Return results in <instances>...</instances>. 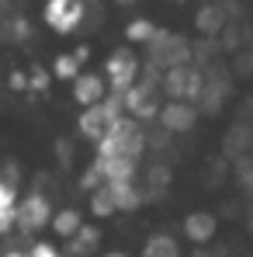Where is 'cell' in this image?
<instances>
[{
    "mask_svg": "<svg viewBox=\"0 0 253 257\" xmlns=\"http://www.w3.org/2000/svg\"><path fill=\"white\" fill-rule=\"evenodd\" d=\"M250 73H253V59H250Z\"/></svg>",
    "mask_w": 253,
    "mask_h": 257,
    "instance_id": "24",
    "label": "cell"
},
{
    "mask_svg": "<svg viewBox=\"0 0 253 257\" xmlns=\"http://www.w3.org/2000/svg\"><path fill=\"white\" fill-rule=\"evenodd\" d=\"M42 21L56 35H77L87 21V0H45Z\"/></svg>",
    "mask_w": 253,
    "mask_h": 257,
    "instance_id": "3",
    "label": "cell"
},
{
    "mask_svg": "<svg viewBox=\"0 0 253 257\" xmlns=\"http://www.w3.org/2000/svg\"><path fill=\"white\" fill-rule=\"evenodd\" d=\"M177 4H187V0H177Z\"/></svg>",
    "mask_w": 253,
    "mask_h": 257,
    "instance_id": "25",
    "label": "cell"
},
{
    "mask_svg": "<svg viewBox=\"0 0 253 257\" xmlns=\"http://www.w3.org/2000/svg\"><path fill=\"white\" fill-rule=\"evenodd\" d=\"M90 212L101 215V219H104V215H111V212H118V205H115V198H111V191H108L104 184L90 191Z\"/></svg>",
    "mask_w": 253,
    "mask_h": 257,
    "instance_id": "17",
    "label": "cell"
},
{
    "mask_svg": "<svg viewBox=\"0 0 253 257\" xmlns=\"http://www.w3.org/2000/svg\"><path fill=\"white\" fill-rule=\"evenodd\" d=\"M101 257H132V254H125V250H108V254H101Z\"/></svg>",
    "mask_w": 253,
    "mask_h": 257,
    "instance_id": "22",
    "label": "cell"
},
{
    "mask_svg": "<svg viewBox=\"0 0 253 257\" xmlns=\"http://www.w3.org/2000/svg\"><path fill=\"white\" fill-rule=\"evenodd\" d=\"M32 257H63V250L52 247V243H45V240H39V243H32Z\"/></svg>",
    "mask_w": 253,
    "mask_h": 257,
    "instance_id": "19",
    "label": "cell"
},
{
    "mask_svg": "<svg viewBox=\"0 0 253 257\" xmlns=\"http://www.w3.org/2000/svg\"><path fill=\"white\" fill-rule=\"evenodd\" d=\"M156 118H160V125L167 128V132H187V128L198 122V108L191 101H173L170 97L167 104H160Z\"/></svg>",
    "mask_w": 253,
    "mask_h": 257,
    "instance_id": "7",
    "label": "cell"
},
{
    "mask_svg": "<svg viewBox=\"0 0 253 257\" xmlns=\"http://www.w3.org/2000/svg\"><path fill=\"white\" fill-rule=\"evenodd\" d=\"M115 4H118V7H128V4H135V0H115Z\"/></svg>",
    "mask_w": 253,
    "mask_h": 257,
    "instance_id": "23",
    "label": "cell"
},
{
    "mask_svg": "<svg viewBox=\"0 0 253 257\" xmlns=\"http://www.w3.org/2000/svg\"><path fill=\"white\" fill-rule=\"evenodd\" d=\"M125 111V101L118 97V94H108L104 101H97V104H87L84 115H80V136H84L87 143H97L108 128L115 125Z\"/></svg>",
    "mask_w": 253,
    "mask_h": 257,
    "instance_id": "2",
    "label": "cell"
},
{
    "mask_svg": "<svg viewBox=\"0 0 253 257\" xmlns=\"http://www.w3.org/2000/svg\"><path fill=\"white\" fill-rule=\"evenodd\" d=\"M139 73H142V59L132 52V49H115L108 59H104V80H108V90L111 94H125L128 87L139 84Z\"/></svg>",
    "mask_w": 253,
    "mask_h": 257,
    "instance_id": "4",
    "label": "cell"
},
{
    "mask_svg": "<svg viewBox=\"0 0 253 257\" xmlns=\"http://www.w3.org/2000/svg\"><path fill=\"white\" fill-rule=\"evenodd\" d=\"M222 11H218V4H205L198 14H194V28L201 32V35H218L222 32Z\"/></svg>",
    "mask_w": 253,
    "mask_h": 257,
    "instance_id": "14",
    "label": "cell"
},
{
    "mask_svg": "<svg viewBox=\"0 0 253 257\" xmlns=\"http://www.w3.org/2000/svg\"><path fill=\"white\" fill-rule=\"evenodd\" d=\"M142 257H180V243H177L170 233H156V236L146 240Z\"/></svg>",
    "mask_w": 253,
    "mask_h": 257,
    "instance_id": "12",
    "label": "cell"
},
{
    "mask_svg": "<svg viewBox=\"0 0 253 257\" xmlns=\"http://www.w3.org/2000/svg\"><path fill=\"white\" fill-rule=\"evenodd\" d=\"M97 240H101V233H97V226H80L77 229V236H70V254H87V250H94L97 247Z\"/></svg>",
    "mask_w": 253,
    "mask_h": 257,
    "instance_id": "16",
    "label": "cell"
},
{
    "mask_svg": "<svg viewBox=\"0 0 253 257\" xmlns=\"http://www.w3.org/2000/svg\"><path fill=\"white\" fill-rule=\"evenodd\" d=\"M80 226H84L80 209H59V212L52 215V233H56V236H63V240L77 236V229H80Z\"/></svg>",
    "mask_w": 253,
    "mask_h": 257,
    "instance_id": "11",
    "label": "cell"
},
{
    "mask_svg": "<svg viewBox=\"0 0 253 257\" xmlns=\"http://www.w3.org/2000/svg\"><path fill=\"white\" fill-rule=\"evenodd\" d=\"M18 205H21V174L7 167L0 174V236L18 229Z\"/></svg>",
    "mask_w": 253,
    "mask_h": 257,
    "instance_id": "6",
    "label": "cell"
},
{
    "mask_svg": "<svg viewBox=\"0 0 253 257\" xmlns=\"http://www.w3.org/2000/svg\"><path fill=\"white\" fill-rule=\"evenodd\" d=\"M52 215H56L52 212V202L45 198L42 191H28L21 198V205H18V229L35 236V233H42L45 226H52Z\"/></svg>",
    "mask_w": 253,
    "mask_h": 257,
    "instance_id": "5",
    "label": "cell"
},
{
    "mask_svg": "<svg viewBox=\"0 0 253 257\" xmlns=\"http://www.w3.org/2000/svg\"><path fill=\"white\" fill-rule=\"evenodd\" d=\"M11 87H14V90H28V73H25V70H14V73H11Z\"/></svg>",
    "mask_w": 253,
    "mask_h": 257,
    "instance_id": "20",
    "label": "cell"
},
{
    "mask_svg": "<svg viewBox=\"0 0 253 257\" xmlns=\"http://www.w3.org/2000/svg\"><path fill=\"white\" fill-rule=\"evenodd\" d=\"M156 32H160V28H156L149 18H135V21L125 25V42L128 45H149L156 39Z\"/></svg>",
    "mask_w": 253,
    "mask_h": 257,
    "instance_id": "13",
    "label": "cell"
},
{
    "mask_svg": "<svg viewBox=\"0 0 253 257\" xmlns=\"http://www.w3.org/2000/svg\"><path fill=\"white\" fill-rule=\"evenodd\" d=\"M80 70H84V63L77 59V52H63V56L52 59V77L56 80H77Z\"/></svg>",
    "mask_w": 253,
    "mask_h": 257,
    "instance_id": "15",
    "label": "cell"
},
{
    "mask_svg": "<svg viewBox=\"0 0 253 257\" xmlns=\"http://www.w3.org/2000/svg\"><path fill=\"white\" fill-rule=\"evenodd\" d=\"M160 84L167 90V97H173V101H191V104H194V101L205 97V73H201L191 59H184V63L163 70Z\"/></svg>",
    "mask_w": 253,
    "mask_h": 257,
    "instance_id": "1",
    "label": "cell"
},
{
    "mask_svg": "<svg viewBox=\"0 0 253 257\" xmlns=\"http://www.w3.org/2000/svg\"><path fill=\"white\" fill-rule=\"evenodd\" d=\"M73 84V101L87 108V104H97V101H104L111 90H108V80H104V73H84L80 70V77L77 80H70Z\"/></svg>",
    "mask_w": 253,
    "mask_h": 257,
    "instance_id": "9",
    "label": "cell"
},
{
    "mask_svg": "<svg viewBox=\"0 0 253 257\" xmlns=\"http://www.w3.org/2000/svg\"><path fill=\"white\" fill-rule=\"evenodd\" d=\"M156 77L149 80V84H135L128 87L125 94H122V101H125V111L132 118H153L160 108H156Z\"/></svg>",
    "mask_w": 253,
    "mask_h": 257,
    "instance_id": "8",
    "label": "cell"
},
{
    "mask_svg": "<svg viewBox=\"0 0 253 257\" xmlns=\"http://www.w3.org/2000/svg\"><path fill=\"white\" fill-rule=\"evenodd\" d=\"M4 257H32V250H7Z\"/></svg>",
    "mask_w": 253,
    "mask_h": 257,
    "instance_id": "21",
    "label": "cell"
},
{
    "mask_svg": "<svg viewBox=\"0 0 253 257\" xmlns=\"http://www.w3.org/2000/svg\"><path fill=\"white\" fill-rule=\"evenodd\" d=\"M49 77H52V73H45L42 66H32V70H28V90L42 94L45 87H49Z\"/></svg>",
    "mask_w": 253,
    "mask_h": 257,
    "instance_id": "18",
    "label": "cell"
},
{
    "mask_svg": "<svg viewBox=\"0 0 253 257\" xmlns=\"http://www.w3.org/2000/svg\"><path fill=\"white\" fill-rule=\"evenodd\" d=\"M215 233H218V219L211 212H191L184 219V236L191 240V243H198V247H205L215 240Z\"/></svg>",
    "mask_w": 253,
    "mask_h": 257,
    "instance_id": "10",
    "label": "cell"
}]
</instances>
